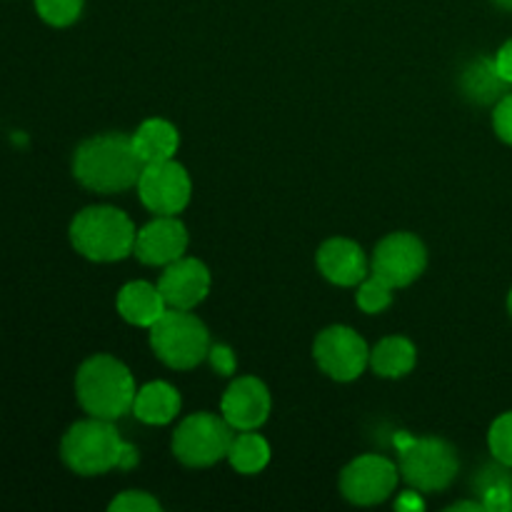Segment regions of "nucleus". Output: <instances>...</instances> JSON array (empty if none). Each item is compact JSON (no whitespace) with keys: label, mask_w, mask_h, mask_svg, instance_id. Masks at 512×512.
I'll return each mask as SVG.
<instances>
[{"label":"nucleus","mask_w":512,"mask_h":512,"mask_svg":"<svg viewBox=\"0 0 512 512\" xmlns=\"http://www.w3.org/2000/svg\"><path fill=\"white\" fill-rule=\"evenodd\" d=\"M415 345L403 335H393L385 338L370 350V368L380 375V378H403L415 368Z\"/></svg>","instance_id":"6ab92c4d"},{"label":"nucleus","mask_w":512,"mask_h":512,"mask_svg":"<svg viewBox=\"0 0 512 512\" xmlns=\"http://www.w3.org/2000/svg\"><path fill=\"white\" fill-rule=\"evenodd\" d=\"M150 348L155 358L173 370H193L208 358L210 335L203 320L190 310L168 308L150 325Z\"/></svg>","instance_id":"423d86ee"},{"label":"nucleus","mask_w":512,"mask_h":512,"mask_svg":"<svg viewBox=\"0 0 512 512\" xmlns=\"http://www.w3.org/2000/svg\"><path fill=\"white\" fill-rule=\"evenodd\" d=\"M63 463L78 475H103L113 468H133L138 450L125 443L113 428V420H80L60 443Z\"/></svg>","instance_id":"f03ea898"},{"label":"nucleus","mask_w":512,"mask_h":512,"mask_svg":"<svg viewBox=\"0 0 512 512\" xmlns=\"http://www.w3.org/2000/svg\"><path fill=\"white\" fill-rule=\"evenodd\" d=\"M130 413L145 425H165L180 413V395L173 385L155 380L135 393Z\"/></svg>","instance_id":"f3484780"},{"label":"nucleus","mask_w":512,"mask_h":512,"mask_svg":"<svg viewBox=\"0 0 512 512\" xmlns=\"http://www.w3.org/2000/svg\"><path fill=\"white\" fill-rule=\"evenodd\" d=\"M133 145L138 150V155L143 158V163H160V160H170L175 153H178V130H175L173 123L163 118H150L135 130Z\"/></svg>","instance_id":"a211bd4d"},{"label":"nucleus","mask_w":512,"mask_h":512,"mask_svg":"<svg viewBox=\"0 0 512 512\" xmlns=\"http://www.w3.org/2000/svg\"><path fill=\"white\" fill-rule=\"evenodd\" d=\"M220 413L233 430H258L270 415V393L263 380L250 375L233 380L220 400Z\"/></svg>","instance_id":"4468645a"},{"label":"nucleus","mask_w":512,"mask_h":512,"mask_svg":"<svg viewBox=\"0 0 512 512\" xmlns=\"http://www.w3.org/2000/svg\"><path fill=\"white\" fill-rule=\"evenodd\" d=\"M318 270L335 285L353 288L370 275L363 248L355 240L330 238L318 250Z\"/></svg>","instance_id":"2eb2a0df"},{"label":"nucleus","mask_w":512,"mask_h":512,"mask_svg":"<svg viewBox=\"0 0 512 512\" xmlns=\"http://www.w3.org/2000/svg\"><path fill=\"white\" fill-rule=\"evenodd\" d=\"M40 18L55 28H65V25L75 23L83 10V0H35Z\"/></svg>","instance_id":"5701e85b"},{"label":"nucleus","mask_w":512,"mask_h":512,"mask_svg":"<svg viewBox=\"0 0 512 512\" xmlns=\"http://www.w3.org/2000/svg\"><path fill=\"white\" fill-rule=\"evenodd\" d=\"M400 468L383 455H360L340 473V493L353 505H378L398 488Z\"/></svg>","instance_id":"1a4fd4ad"},{"label":"nucleus","mask_w":512,"mask_h":512,"mask_svg":"<svg viewBox=\"0 0 512 512\" xmlns=\"http://www.w3.org/2000/svg\"><path fill=\"white\" fill-rule=\"evenodd\" d=\"M425 265L428 253L413 233H390L375 245L370 273L385 280L390 288H405L423 275Z\"/></svg>","instance_id":"9b49d317"},{"label":"nucleus","mask_w":512,"mask_h":512,"mask_svg":"<svg viewBox=\"0 0 512 512\" xmlns=\"http://www.w3.org/2000/svg\"><path fill=\"white\" fill-rule=\"evenodd\" d=\"M165 305L175 310H193L210 290V270L198 258H178L165 265L158 280Z\"/></svg>","instance_id":"f8f14e48"},{"label":"nucleus","mask_w":512,"mask_h":512,"mask_svg":"<svg viewBox=\"0 0 512 512\" xmlns=\"http://www.w3.org/2000/svg\"><path fill=\"white\" fill-rule=\"evenodd\" d=\"M228 460L238 473H260L270 460L268 440L263 435L253 433V430H240L238 435H233V443L228 448Z\"/></svg>","instance_id":"aec40b11"},{"label":"nucleus","mask_w":512,"mask_h":512,"mask_svg":"<svg viewBox=\"0 0 512 512\" xmlns=\"http://www.w3.org/2000/svg\"><path fill=\"white\" fill-rule=\"evenodd\" d=\"M233 425L213 413L188 415L173 433V455L188 468H210L228 458Z\"/></svg>","instance_id":"0eeeda50"},{"label":"nucleus","mask_w":512,"mask_h":512,"mask_svg":"<svg viewBox=\"0 0 512 512\" xmlns=\"http://www.w3.org/2000/svg\"><path fill=\"white\" fill-rule=\"evenodd\" d=\"M313 355L328 378L348 383L363 375L370 365V348L348 325H330L315 338Z\"/></svg>","instance_id":"6e6552de"},{"label":"nucleus","mask_w":512,"mask_h":512,"mask_svg":"<svg viewBox=\"0 0 512 512\" xmlns=\"http://www.w3.org/2000/svg\"><path fill=\"white\" fill-rule=\"evenodd\" d=\"M393 290L395 288H390L385 280H380L378 275L370 273L368 278L358 285V295H355V300H358V308L363 310V313H370V315L383 313V310L393 303Z\"/></svg>","instance_id":"412c9836"},{"label":"nucleus","mask_w":512,"mask_h":512,"mask_svg":"<svg viewBox=\"0 0 512 512\" xmlns=\"http://www.w3.org/2000/svg\"><path fill=\"white\" fill-rule=\"evenodd\" d=\"M133 220L110 205H93L80 210L70 223V243L83 258L95 263H115L133 253L135 248Z\"/></svg>","instance_id":"20e7f679"},{"label":"nucleus","mask_w":512,"mask_h":512,"mask_svg":"<svg viewBox=\"0 0 512 512\" xmlns=\"http://www.w3.org/2000/svg\"><path fill=\"white\" fill-rule=\"evenodd\" d=\"M493 128L500 140H505V143L512 145V93L505 95V98L495 105Z\"/></svg>","instance_id":"a878e982"},{"label":"nucleus","mask_w":512,"mask_h":512,"mask_svg":"<svg viewBox=\"0 0 512 512\" xmlns=\"http://www.w3.org/2000/svg\"><path fill=\"white\" fill-rule=\"evenodd\" d=\"M423 508H425V503H423V498H420V490L415 493V488L400 495L398 503H395V510H400V512H420Z\"/></svg>","instance_id":"c85d7f7f"},{"label":"nucleus","mask_w":512,"mask_h":512,"mask_svg":"<svg viewBox=\"0 0 512 512\" xmlns=\"http://www.w3.org/2000/svg\"><path fill=\"white\" fill-rule=\"evenodd\" d=\"M145 163L135 150L133 138L105 133L78 145L73 155V175L93 193L113 195L138 185Z\"/></svg>","instance_id":"f257e3e1"},{"label":"nucleus","mask_w":512,"mask_h":512,"mask_svg":"<svg viewBox=\"0 0 512 512\" xmlns=\"http://www.w3.org/2000/svg\"><path fill=\"white\" fill-rule=\"evenodd\" d=\"M188 248V230L175 215H158L135 235L133 255L143 265H170L183 258Z\"/></svg>","instance_id":"ddd939ff"},{"label":"nucleus","mask_w":512,"mask_h":512,"mask_svg":"<svg viewBox=\"0 0 512 512\" xmlns=\"http://www.w3.org/2000/svg\"><path fill=\"white\" fill-rule=\"evenodd\" d=\"M493 65H495V73H498L505 83H512V40H508V43L498 50Z\"/></svg>","instance_id":"cd10ccee"},{"label":"nucleus","mask_w":512,"mask_h":512,"mask_svg":"<svg viewBox=\"0 0 512 512\" xmlns=\"http://www.w3.org/2000/svg\"><path fill=\"white\" fill-rule=\"evenodd\" d=\"M168 310L158 285H150L145 280H133L123 285L118 293V313L125 323L138 325V328H150L160 315Z\"/></svg>","instance_id":"dca6fc26"},{"label":"nucleus","mask_w":512,"mask_h":512,"mask_svg":"<svg viewBox=\"0 0 512 512\" xmlns=\"http://www.w3.org/2000/svg\"><path fill=\"white\" fill-rule=\"evenodd\" d=\"M110 512H160V503L143 490H125L110 503Z\"/></svg>","instance_id":"393cba45"},{"label":"nucleus","mask_w":512,"mask_h":512,"mask_svg":"<svg viewBox=\"0 0 512 512\" xmlns=\"http://www.w3.org/2000/svg\"><path fill=\"white\" fill-rule=\"evenodd\" d=\"M508 310H510V315H512V290H510V295H508Z\"/></svg>","instance_id":"7c9ffc66"},{"label":"nucleus","mask_w":512,"mask_h":512,"mask_svg":"<svg viewBox=\"0 0 512 512\" xmlns=\"http://www.w3.org/2000/svg\"><path fill=\"white\" fill-rule=\"evenodd\" d=\"M453 512H463V510H473V512H483L485 505L483 503H455L453 508H450Z\"/></svg>","instance_id":"c756f323"},{"label":"nucleus","mask_w":512,"mask_h":512,"mask_svg":"<svg viewBox=\"0 0 512 512\" xmlns=\"http://www.w3.org/2000/svg\"><path fill=\"white\" fill-rule=\"evenodd\" d=\"M190 193L188 170L173 158L148 163L138 178L140 203L155 215H178L190 203Z\"/></svg>","instance_id":"9d476101"},{"label":"nucleus","mask_w":512,"mask_h":512,"mask_svg":"<svg viewBox=\"0 0 512 512\" xmlns=\"http://www.w3.org/2000/svg\"><path fill=\"white\" fill-rule=\"evenodd\" d=\"M75 393L90 418L118 420L133 410L135 380L130 370L113 355H93L75 378Z\"/></svg>","instance_id":"7ed1b4c3"},{"label":"nucleus","mask_w":512,"mask_h":512,"mask_svg":"<svg viewBox=\"0 0 512 512\" xmlns=\"http://www.w3.org/2000/svg\"><path fill=\"white\" fill-rule=\"evenodd\" d=\"M395 448L400 453V475L420 493H440L460 470L453 445L440 438H413L400 430L395 433Z\"/></svg>","instance_id":"39448f33"},{"label":"nucleus","mask_w":512,"mask_h":512,"mask_svg":"<svg viewBox=\"0 0 512 512\" xmlns=\"http://www.w3.org/2000/svg\"><path fill=\"white\" fill-rule=\"evenodd\" d=\"M488 445L493 458L505 468H512V413L500 415L488 433Z\"/></svg>","instance_id":"b1692460"},{"label":"nucleus","mask_w":512,"mask_h":512,"mask_svg":"<svg viewBox=\"0 0 512 512\" xmlns=\"http://www.w3.org/2000/svg\"><path fill=\"white\" fill-rule=\"evenodd\" d=\"M210 363L218 373L223 375H233L235 373V355L228 345H210V353H208Z\"/></svg>","instance_id":"bb28decb"},{"label":"nucleus","mask_w":512,"mask_h":512,"mask_svg":"<svg viewBox=\"0 0 512 512\" xmlns=\"http://www.w3.org/2000/svg\"><path fill=\"white\" fill-rule=\"evenodd\" d=\"M500 470H488L483 480V500L485 510L503 512L512 508V480L508 475H498Z\"/></svg>","instance_id":"4be33fe9"}]
</instances>
